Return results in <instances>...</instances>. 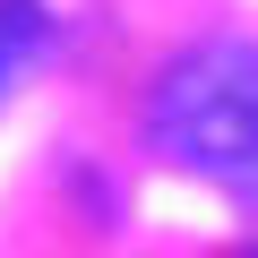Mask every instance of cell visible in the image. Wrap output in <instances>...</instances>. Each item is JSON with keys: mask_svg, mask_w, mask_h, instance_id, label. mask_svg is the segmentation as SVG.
<instances>
[{"mask_svg": "<svg viewBox=\"0 0 258 258\" xmlns=\"http://www.w3.org/2000/svg\"><path fill=\"white\" fill-rule=\"evenodd\" d=\"M147 129H155V147L181 172H207L232 198H258V43L181 52L155 78Z\"/></svg>", "mask_w": 258, "mask_h": 258, "instance_id": "1", "label": "cell"}, {"mask_svg": "<svg viewBox=\"0 0 258 258\" xmlns=\"http://www.w3.org/2000/svg\"><path fill=\"white\" fill-rule=\"evenodd\" d=\"M35 43H43V26H35V0H0V103H9L18 69L35 60Z\"/></svg>", "mask_w": 258, "mask_h": 258, "instance_id": "2", "label": "cell"}]
</instances>
